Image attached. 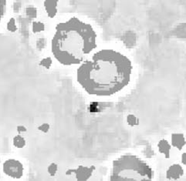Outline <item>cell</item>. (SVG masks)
Listing matches in <instances>:
<instances>
[{"label":"cell","instance_id":"obj_2","mask_svg":"<svg viewBox=\"0 0 186 181\" xmlns=\"http://www.w3.org/2000/svg\"><path fill=\"white\" fill-rule=\"evenodd\" d=\"M56 29L52 52L62 64H78L96 47V33L93 28L75 17L58 24Z\"/></svg>","mask_w":186,"mask_h":181},{"label":"cell","instance_id":"obj_13","mask_svg":"<svg viewBox=\"0 0 186 181\" xmlns=\"http://www.w3.org/2000/svg\"><path fill=\"white\" fill-rule=\"evenodd\" d=\"M26 13L28 15L31 17H35L36 15V8H28L26 9Z\"/></svg>","mask_w":186,"mask_h":181},{"label":"cell","instance_id":"obj_8","mask_svg":"<svg viewBox=\"0 0 186 181\" xmlns=\"http://www.w3.org/2000/svg\"><path fill=\"white\" fill-rule=\"evenodd\" d=\"M13 143L15 146L18 148H22L25 146V140L20 136H16L13 140Z\"/></svg>","mask_w":186,"mask_h":181},{"label":"cell","instance_id":"obj_1","mask_svg":"<svg viewBox=\"0 0 186 181\" xmlns=\"http://www.w3.org/2000/svg\"><path fill=\"white\" fill-rule=\"evenodd\" d=\"M130 73L131 64L126 56L105 49L78 69L77 80L90 94L110 96L127 86Z\"/></svg>","mask_w":186,"mask_h":181},{"label":"cell","instance_id":"obj_4","mask_svg":"<svg viewBox=\"0 0 186 181\" xmlns=\"http://www.w3.org/2000/svg\"><path fill=\"white\" fill-rule=\"evenodd\" d=\"M4 173L12 178L22 177L23 173V166L19 161L15 160H8L3 164Z\"/></svg>","mask_w":186,"mask_h":181},{"label":"cell","instance_id":"obj_5","mask_svg":"<svg viewBox=\"0 0 186 181\" xmlns=\"http://www.w3.org/2000/svg\"><path fill=\"white\" fill-rule=\"evenodd\" d=\"M183 173V170L181 168V166H178V165H174V166H171L167 173V176L168 178H176L179 177Z\"/></svg>","mask_w":186,"mask_h":181},{"label":"cell","instance_id":"obj_17","mask_svg":"<svg viewBox=\"0 0 186 181\" xmlns=\"http://www.w3.org/2000/svg\"><path fill=\"white\" fill-rule=\"evenodd\" d=\"M26 130H25V128H24L23 127H18V131L19 132H21V131H25Z\"/></svg>","mask_w":186,"mask_h":181},{"label":"cell","instance_id":"obj_16","mask_svg":"<svg viewBox=\"0 0 186 181\" xmlns=\"http://www.w3.org/2000/svg\"><path fill=\"white\" fill-rule=\"evenodd\" d=\"M48 129H49V126H48L47 124H44V125H42V127H39V130L44 131V132H46V131L48 130Z\"/></svg>","mask_w":186,"mask_h":181},{"label":"cell","instance_id":"obj_15","mask_svg":"<svg viewBox=\"0 0 186 181\" xmlns=\"http://www.w3.org/2000/svg\"><path fill=\"white\" fill-rule=\"evenodd\" d=\"M56 170V166L55 164H52L49 167V172L51 175H53Z\"/></svg>","mask_w":186,"mask_h":181},{"label":"cell","instance_id":"obj_7","mask_svg":"<svg viewBox=\"0 0 186 181\" xmlns=\"http://www.w3.org/2000/svg\"><path fill=\"white\" fill-rule=\"evenodd\" d=\"M172 143L176 147L181 149L184 144V139L182 134H174L172 136Z\"/></svg>","mask_w":186,"mask_h":181},{"label":"cell","instance_id":"obj_10","mask_svg":"<svg viewBox=\"0 0 186 181\" xmlns=\"http://www.w3.org/2000/svg\"><path fill=\"white\" fill-rule=\"evenodd\" d=\"M5 5L6 2L4 0H0V20L2 19L5 11Z\"/></svg>","mask_w":186,"mask_h":181},{"label":"cell","instance_id":"obj_9","mask_svg":"<svg viewBox=\"0 0 186 181\" xmlns=\"http://www.w3.org/2000/svg\"><path fill=\"white\" fill-rule=\"evenodd\" d=\"M159 150L162 153H168L170 150V146L169 145L167 144V142H165L164 140H162L159 143Z\"/></svg>","mask_w":186,"mask_h":181},{"label":"cell","instance_id":"obj_12","mask_svg":"<svg viewBox=\"0 0 186 181\" xmlns=\"http://www.w3.org/2000/svg\"><path fill=\"white\" fill-rule=\"evenodd\" d=\"M7 29H8L9 31H11V32H14V31H15V29H16V26H15V20H14V19H11L10 21L8 22V25H7Z\"/></svg>","mask_w":186,"mask_h":181},{"label":"cell","instance_id":"obj_11","mask_svg":"<svg viewBox=\"0 0 186 181\" xmlns=\"http://www.w3.org/2000/svg\"><path fill=\"white\" fill-rule=\"evenodd\" d=\"M32 28H33V32H36L42 30L44 26L41 22H33V26H32Z\"/></svg>","mask_w":186,"mask_h":181},{"label":"cell","instance_id":"obj_14","mask_svg":"<svg viewBox=\"0 0 186 181\" xmlns=\"http://www.w3.org/2000/svg\"><path fill=\"white\" fill-rule=\"evenodd\" d=\"M51 64V59H43L42 62H41V65H43L44 66H46V67H49V65Z\"/></svg>","mask_w":186,"mask_h":181},{"label":"cell","instance_id":"obj_3","mask_svg":"<svg viewBox=\"0 0 186 181\" xmlns=\"http://www.w3.org/2000/svg\"><path fill=\"white\" fill-rule=\"evenodd\" d=\"M152 169L134 156H123L113 162L111 180H151Z\"/></svg>","mask_w":186,"mask_h":181},{"label":"cell","instance_id":"obj_6","mask_svg":"<svg viewBox=\"0 0 186 181\" xmlns=\"http://www.w3.org/2000/svg\"><path fill=\"white\" fill-rule=\"evenodd\" d=\"M56 3H57L56 1H46L45 3H44L49 17H53L56 15Z\"/></svg>","mask_w":186,"mask_h":181}]
</instances>
